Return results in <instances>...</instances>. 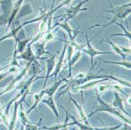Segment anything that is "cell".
I'll return each mask as SVG.
<instances>
[{"mask_svg": "<svg viewBox=\"0 0 131 130\" xmlns=\"http://www.w3.org/2000/svg\"><path fill=\"white\" fill-rule=\"evenodd\" d=\"M23 1H24V0H19V1H17V3L15 4V6H14V9H13V12H12V14H10V17H9V26L10 23L13 22V20H14L15 16L17 15V12L19 10V8H20L21 3H23Z\"/></svg>", "mask_w": 131, "mask_h": 130, "instance_id": "cell-4", "label": "cell"}, {"mask_svg": "<svg viewBox=\"0 0 131 130\" xmlns=\"http://www.w3.org/2000/svg\"><path fill=\"white\" fill-rule=\"evenodd\" d=\"M108 3H109V4L111 5V6H112V8H114V6H113V5L112 4V3H111V1H110V0H108Z\"/></svg>", "mask_w": 131, "mask_h": 130, "instance_id": "cell-6", "label": "cell"}, {"mask_svg": "<svg viewBox=\"0 0 131 130\" xmlns=\"http://www.w3.org/2000/svg\"><path fill=\"white\" fill-rule=\"evenodd\" d=\"M105 12H108L110 14H112L114 17L108 23L103 25V28H105L106 27L112 25V23H115L116 20H118L125 19L130 14V3L122 5L120 6L115 8V9H113V10H105Z\"/></svg>", "mask_w": 131, "mask_h": 130, "instance_id": "cell-1", "label": "cell"}, {"mask_svg": "<svg viewBox=\"0 0 131 130\" xmlns=\"http://www.w3.org/2000/svg\"><path fill=\"white\" fill-rule=\"evenodd\" d=\"M86 40H87V43H86V45H87V49L86 50H83V51L87 53L88 54H90L91 56V63H92V65H93V58L95 56L97 55H99V54H108V53H104V52H100L97 50H95L93 45L90 44V41L88 38V35L86 34Z\"/></svg>", "mask_w": 131, "mask_h": 130, "instance_id": "cell-3", "label": "cell"}, {"mask_svg": "<svg viewBox=\"0 0 131 130\" xmlns=\"http://www.w3.org/2000/svg\"><path fill=\"white\" fill-rule=\"evenodd\" d=\"M0 2H1V0H0Z\"/></svg>", "mask_w": 131, "mask_h": 130, "instance_id": "cell-7", "label": "cell"}, {"mask_svg": "<svg viewBox=\"0 0 131 130\" xmlns=\"http://www.w3.org/2000/svg\"><path fill=\"white\" fill-rule=\"evenodd\" d=\"M22 56H23L24 58L27 59V60H30L31 58H33V57H34V55H33V53H31V47H30V45H28V50L26 51V53H24V54L22 55Z\"/></svg>", "mask_w": 131, "mask_h": 130, "instance_id": "cell-5", "label": "cell"}, {"mask_svg": "<svg viewBox=\"0 0 131 130\" xmlns=\"http://www.w3.org/2000/svg\"><path fill=\"white\" fill-rule=\"evenodd\" d=\"M89 2V0H84V1H82V3H80L79 5H77L76 6H72L69 9H68L66 10V15H67V19L65 21H68V20H71V19H73L79 12L81 11H86L87 10V8H81V6L84 4L85 3H87Z\"/></svg>", "mask_w": 131, "mask_h": 130, "instance_id": "cell-2", "label": "cell"}]
</instances>
